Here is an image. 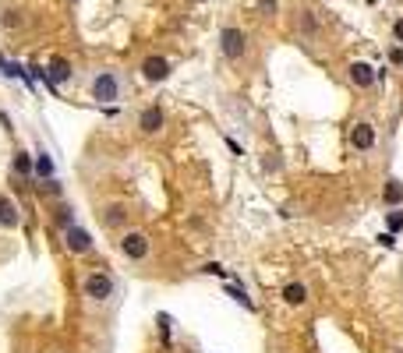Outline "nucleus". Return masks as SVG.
I'll return each instance as SVG.
<instances>
[{
  "instance_id": "obj_19",
  "label": "nucleus",
  "mask_w": 403,
  "mask_h": 353,
  "mask_svg": "<svg viewBox=\"0 0 403 353\" xmlns=\"http://www.w3.org/2000/svg\"><path fill=\"white\" fill-rule=\"evenodd\" d=\"M230 297H234V301H237V304H244V308H248V311H251V308H255V304H251V297H248V293H244V290H237V286H230Z\"/></svg>"
},
{
  "instance_id": "obj_24",
  "label": "nucleus",
  "mask_w": 403,
  "mask_h": 353,
  "mask_svg": "<svg viewBox=\"0 0 403 353\" xmlns=\"http://www.w3.org/2000/svg\"><path fill=\"white\" fill-rule=\"evenodd\" d=\"M379 244H382V248H396V237H393V233H382Z\"/></svg>"
},
{
  "instance_id": "obj_8",
  "label": "nucleus",
  "mask_w": 403,
  "mask_h": 353,
  "mask_svg": "<svg viewBox=\"0 0 403 353\" xmlns=\"http://www.w3.org/2000/svg\"><path fill=\"white\" fill-rule=\"evenodd\" d=\"M163 124H166V117H163L159 106H145V110L138 113V131H142V135H159Z\"/></svg>"
},
{
  "instance_id": "obj_20",
  "label": "nucleus",
  "mask_w": 403,
  "mask_h": 353,
  "mask_svg": "<svg viewBox=\"0 0 403 353\" xmlns=\"http://www.w3.org/2000/svg\"><path fill=\"white\" fill-rule=\"evenodd\" d=\"M301 29H305L308 36H315V29H318V25H315V18H312V11H301Z\"/></svg>"
},
{
  "instance_id": "obj_11",
  "label": "nucleus",
  "mask_w": 403,
  "mask_h": 353,
  "mask_svg": "<svg viewBox=\"0 0 403 353\" xmlns=\"http://www.w3.org/2000/svg\"><path fill=\"white\" fill-rule=\"evenodd\" d=\"M279 297H283L286 308H305V304H308V286H305V283H286Z\"/></svg>"
},
{
  "instance_id": "obj_26",
  "label": "nucleus",
  "mask_w": 403,
  "mask_h": 353,
  "mask_svg": "<svg viewBox=\"0 0 403 353\" xmlns=\"http://www.w3.org/2000/svg\"><path fill=\"white\" fill-rule=\"evenodd\" d=\"M262 11H265V15H272V11H276V0H262Z\"/></svg>"
},
{
  "instance_id": "obj_9",
  "label": "nucleus",
  "mask_w": 403,
  "mask_h": 353,
  "mask_svg": "<svg viewBox=\"0 0 403 353\" xmlns=\"http://www.w3.org/2000/svg\"><path fill=\"white\" fill-rule=\"evenodd\" d=\"M351 145H354L358 152H372V149H375V128H372L368 121H358V124L351 128Z\"/></svg>"
},
{
  "instance_id": "obj_25",
  "label": "nucleus",
  "mask_w": 403,
  "mask_h": 353,
  "mask_svg": "<svg viewBox=\"0 0 403 353\" xmlns=\"http://www.w3.org/2000/svg\"><path fill=\"white\" fill-rule=\"evenodd\" d=\"M389 61H393V64H403V50H400V46L389 50Z\"/></svg>"
},
{
  "instance_id": "obj_17",
  "label": "nucleus",
  "mask_w": 403,
  "mask_h": 353,
  "mask_svg": "<svg viewBox=\"0 0 403 353\" xmlns=\"http://www.w3.org/2000/svg\"><path fill=\"white\" fill-rule=\"evenodd\" d=\"M53 216H57V223H61V230H68V226H75V212H71L68 205H61V209H57Z\"/></svg>"
},
{
  "instance_id": "obj_15",
  "label": "nucleus",
  "mask_w": 403,
  "mask_h": 353,
  "mask_svg": "<svg viewBox=\"0 0 403 353\" xmlns=\"http://www.w3.org/2000/svg\"><path fill=\"white\" fill-rule=\"evenodd\" d=\"M36 176L39 181H53V159L46 152H36Z\"/></svg>"
},
{
  "instance_id": "obj_6",
  "label": "nucleus",
  "mask_w": 403,
  "mask_h": 353,
  "mask_svg": "<svg viewBox=\"0 0 403 353\" xmlns=\"http://www.w3.org/2000/svg\"><path fill=\"white\" fill-rule=\"evenodd\" d=\"M142 78L152 82V85L166 82V78H170V61H166V57H159V53L145 57V61H142Z\"/></svg>"
},
{
  "instance_id": "obj_7",
  "label": "nucleus",
  "mask_w": 403,
  "mask_h": 353,
  "mask_svg": "<svg viewBox=\"0 0 403 353\" xmlns=\"http://www.w3.org/2000/svg\"><path fill=\"white\" fill-rule=\"evenodd\" d=\"M347 78H351L354 89H372V85L379 82V71H375L368 61H354V64L347 68Z\"/></svg>"
},
{
  "instance_id": "obj_14",
  "label": "nucleus",
  "mask_w": 403,
  "mask_h": 353,
  "mask_svg": "<svg viewBox=\"0 0 403 353\" xmlns=\"http://www.w3.org/2000/svg\"><path fill=\"white\" fill-rule=\"evenodd\" d=\"M382 202H386V209L403 205V184H400V181H389V184H386V191H382Z\"/></svg>"
},
{
  "instance_id": "obj_13",
  "label": "nucleus",
  "mask_w": 403,
  "mask_h": 353,
  "mask_svg": "<svg viewBox=\"0 0 403 353\" xmlns=\"http://www.w3.org/2000/svg\"><path fill=\"white\" fill-rule=\"evenodd\" d=\"M46 75H50V82H53V85H64V82H71V75H75V71H71V64L64 61V57H53Z\"/></svg>"
},
{
  "instance_id": "obj_16",
  "label": "nucleus",
  "mask_w": 403,
  "mask_h": 353,
  "mask_svg": "<svg viewBox=\"0 0 403 353\" xmlns=\"http://www.w3.org/2000/svg\"><path fill=\"white\" fill-rule=\"evenodd\" d=\"M15 173H22V176H32V173H36V163H32L29 152H15Z\"/></svg>"
},
{
  "instance_id": "obj_10",
  "label": "nucleus",
  "mask_w": 403,
  "mask_h": 353,
  "mask_svg": "<svg viewBox=\"0 0 403 353\" xmlns=\"http://www.w3.org/2000/svg\"><path fill=\"white\" fill-rule=\"evenodd\" d=\"M99 219H103V226H110V230H121V226L128 223V205H121V202H110V205H103Z\"/></svg>"
},
{
  "instance_id": "obj_18",
  "label": "nucleus",
  "mask_w": 403,
  "mask_h": 353,
  "mask_svg": "<svg viewBox=\"0 0 403 353\" xmlns=\"http://www.w3.org/2000/svg\"><path fill=\"white\" fill-rule=\"evenodd\" d=\"M386 223H389V230L396 233V230H403V209H393L389 216H386Z\"/></svg>"
},
{
  "instance_id": "obj_21",
  "label": "nucleus",
  "mask_w": 403,
  "mask_h": 353,
  "mask_svg": "<svg viewBox=\"0 0 403 353\" xmlns=\"http://www.w3.org/2000/svg\"><path fill=\"white\" fill-rule=\"evenodd\" d=\"M4 25H8V29L22 25V15H18V11H4Z\"/></svg>"
},
{
  "instance_id": "obj_3",
  "label": "nucleus",
  "mask_w": 403,
  "mask_h": 353,
  "mask_svg": "<svg viewBox=\"0 0 403 353\" xmlns=\"http://www.w3.org/2000/svg\"><path fill=\"white\" fill-rule=\"evenodd\" d=\"M89 92H92V99H96V103H117V99H121V92H124L121 75H117V71H99V75L89 82Z\"/></svg>"
},
{
  "instance_id": "obj_12",
  "label": "nucleus",
  "mask_w": 403,
  "mask_h": 353,
  "mask_svg": "<svg viewBox=\"0 0 403 353\" xmlns=\"http://www.w3.org/2000/svg\"><path fill=\"white\" fill-rule=\"evenodd\" d=\"M22 223V212H18V205L8 198V195H0V226H8V230H15Z\"/></svg>"
},
{
  "instance_id": "obj_27",
  "label": "nucleus",
  "mask_w": 403,
  "mask_h": 353,
  "mask_svg": "<svg viewBox=\"0 0 403 353\" xmlns=\"http://www.w3.org/2000/svg\"><path fill=\"white\" fill-rule=\"evenodd\" d=\"M396 353H403V350H396Z\"/></svg>"
},
{
  "instance_id": "obj_4",
  "label": "nucleus",
  "mask_w": 403,
  "mask_h": 353,
  "mask_svg": "<svg viewBox=\"0 0 403 353\" xmlns=\"http://www.w3.org/2000/svg\"><path fill=\"white\" fill-rule=\"evenodd\" d=\"M149 251H152V244H149V237H145L142 230H128L124 237H121V255H124V258H131V262H145Z\"/></svg>"
},
{
  "instance_id": "obj_1",
  "label": "nucleus",
  "mask_w": 403,
  "mask_h": 353,
  "mask_svg": "<svg viewBox=\"0 0 403 353\" xmlns=\"http://www.w3.org/2000/svg\"><path fill=\"white\" fill-rule=\"evenodd\" d=\"M219 53L226 57L230 64L244 61V53H248V32L237 29V25H223V29H219Z\"/></svg>"
},
{
  "instance_id": "obj_22",
  "label": "nucleus",
  "mask_w": 403,
  "mask_h": 353,
  "mask_svg": "<svg viewBox=\"0 0 403 353\" xmlns=\"http://www.w3.org/2000/svg\"><path fill=\"white\" fill-rule=\"evenodd\" d=\"M202 272H205V276H226V272H223V265H216V262H209Z\"/></svg>"
},
{
  "instance_id": "obj_23",
  "label": "nucleus",
  "mask_w": 403,
  "mask_h": 353,
  "mask_svg": "<svg viewBox=\"0 0 403 353\" xmlns=\"http://www.w3.org/2000/svg\"><path fill=\"white\" fill-rule=\"evenodd\" d=\"M393 39H396V43H403V18H396V22H393Z\"/></svg>"
},
{
  "instance_id": "obj_5",
  "label": "nucleus",
  "mask_w": 403,
  "mask_h": 353,
  "mask_svg": "<svg viewBox=\"0 0 403 353\" xmlns=\"http://www.w3.org/2000/svg\"><path fill=\"white\" fill-rule=\"evenodd\" d=\"M64 248H68L71 255H89V251L96 248V241H92V233H89V230H82V226L75 223V226L64 230Z\"/></svg>"
},
{
  "instance_id": "obj_2",
  "label": "nucleus",
  "mask_w": 403,
  "mask_h": 353,
  "mask_svg": "<svg viewBox=\"0 0 403 353\" xmlns=\"http://www.w3.org/2000/svg\"><path fill=\"white\" fill-rule=\"evenodd\" d=\"M113 290H117V283H113V276H110L106 269H96V272H89V276L82 279V293H85L92 304L110 301V297H113Z\"/></svg>"
}]
</instances>
